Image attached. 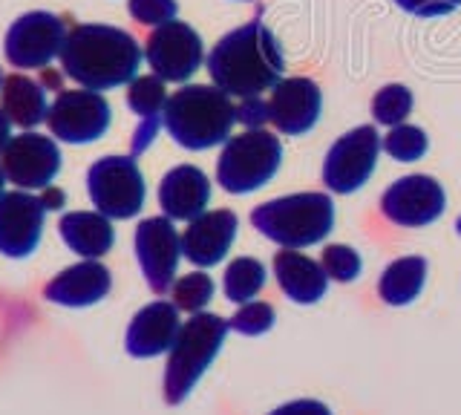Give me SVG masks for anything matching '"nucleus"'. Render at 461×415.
Returning <instances> with one entry per match:
<instances>
[{
	"label": "nucleus",
	"mask_w": 461,
	"mask_h": 415,
	"mask_svg": "<svg viewBox=\"0 0 461 415\" xmlns=\"http://www.w3.org/2000/svg\"><path fill=\"white\" fill-rule=\"evenodd\" d=\"M12 141V122H9V116L4 110H0V153L6 150V145Z\"/></svg>",
	"instance_id": "37"
},
{
	"label": "nucleus",
	"mask_w": 461,
	"mask_h": 415,
	"mask_svg": "<svg viewBox=\"0 0 461 415\" xmlns=\"http://www.w3.org/2000/svg\"><path fill=\"white\" fill-rule=\"evenodd\" d=\"M41 203L47 211H55V208H64V194L55 191V188H47V194L41 196Z\"/></svg>",
	"instance_id": "36"
},
{
	"label": "nucleus",
	"mask_w": 461,
	"mask_h": 415,
	"mask_svg": "<svg viewBox=\"0 0 461 415\" xmlns=\"http://www.w3.org/2000/svg\"><path fill=\"white\" fill-rule=\"evenodd\" d=\"M424 280H427L424 257H403V260L389 263L378 283L381 300L386 306H410L421 294Z\"/></svg>",
	"instance_id": "25"
},
{
	"label": "nucleus",
	"mask_w": 461,
	"mask_h": 415,
	"mask_svg": "<svg viewBox=\"0 0 461 415\" xmlns=\"http://www.w3.org/2000/svg\"><path fill=\"white\" fill-rule=\"evenodd\" d=\"M283 162L280 139L268 131H245L225 141L216 179L228 194H251L274 179Z\"/></svg>",
	"instance_id": "6"
},
{
	"label": "nucleus",
	"mask_w": 461,
	"mask_h": 415,
	"mask_svg": "<svg viewBox=\"0 0 461 415\" xmlns=\"http://www.w3.org/2000/svg\"><path fill=\"white\" fill-rule=\"evenodd\" d=\"M127 104L141 119L139 131H136V141H133V156H136L150 145L156 131H158V124H162L165 104H167L165 81L158 76H136L133 81H130Z\"/></svg>",
	"instance_id": "23"
},
{
	"label": "nucleus",
	"mask_w": 461,
	"mask_h": 415,
	"mask_svg": "<svg viewBox=\"0 0 461 415\" xmlns=\"http://www.w3.org/2000/svg\"><path fill=\"white\" fill-rule=\"evenodd\" d=\"M179 309L167 300L144 306L127 329V352L133 357H156L170 352L179 338Z\"/></svg>",
	"instance_id": "18"
},
{
	"label": "nucleus",
	"mask_w": 461,
	"mask_h": 415,
	"mask_svg": "<svg viewBox=\"0 0 461 415\" xmlns=\"http://www.w3.org/2000/svg\"><path fill=\"white\" fill-rule=\"evenodd\" d=\"M271 415H331V410L321 401H292V404H283L277 407Z\"/></svg>",
	"instance_id": "35"
},
{
	"label": "nucleus",
	"mask_w": 461,
	"mask_h": 415,
	"mask_svg": "<svg viewBox=\"0 0 461 415\" xmlns=\"http://www.w3.org/2000/svg\"><path fill=\"white\" fill-rule=\"evenodd\" d=\"M456 228H458V234H461V217H458V222H456Z\"/></svg>",
	"instance_id": "39"
},
{
	"label": "nucleus",
	"mask_w": 461,
	"mask_h": 415,
	"mask_svg": "<svg viewBox=\"0 0 461 415\" xmlns=\"http://www.w3.org/2000/svg\"><path fill=\"white\" fill-rule=\"evenodd\" d=\"M271 124L285 136H303L321 119L323 95L312 78H283L271 93Z\"/></svg>",
	"instance_id": "16"
},
{
	"label": "nucleus",
	"mask_w": 461,
	"mask_h": 415,
	"mask_svg": "<svg viewBox=\"0 0 461 415\" xmlns=\"http://www.w3.org/2000/svg\"><path fill=\"white\" fill-rule=\"evenodd\" d=\"M43 203L26 191H12L0 196V254L21 260L41 242L43 231Z\"/></svg>",
	"instance_id": "15"
},
{
	"label": "nucleus",
	"mask_w": 461,
	"mask_h": 415,
	"mask_svg": "<svg viewBox=\"0 0 461 415\" xmlns=\"http://www.w3.org/2000/svg\"><path fill=\"white\" fill-rule=\"evenodd\" d=\"M144 59H148L153 76L182 84L205 61V44L191 23L170 21L153 30L148 44H144Z\"/></svg>",
	"instance_id": "10"
},
{
	"label": "nucleus",
	"mask_w": 461,
	"mask_h": 415,
	"mask_svg": "<svg viewBox=\"0 0 461 415\" xmlns=\"http://www.w3.org/2000/svg\"><path fill=\"white\" fill-rule=\"evenodd\" d=\"M86 194L98 213L110 220H130L144 208V176L133 156H104L86 170Z\"/></svg>",
	"instance_id": "7"
},
{
	"label": "nucleus",
	"mask_w": 461,
	"mask_h": 415,
	"mask_svg": "<svg viewBox=\"0 0 461 415\" xmlns=\"http://www.w3.org/2000/svg\"><path fill=\"white\" fill-rule=\"evenodd\" d=\"M237 122H242L249 131H263V124L271 122V107L263 98H242V104L237 107Z\"/></svg>",
	"instance_id": "34"
},
{
	"label": "nucleus",
	"mask_w": 461,
	"mask_h": 415,
	"mask_svg": "<svg viewBox=\"0 0 461 415\" xmlns=\"http://www.w3.org/2000/svg\"><path fill=\"white\" fill-rule=\"evenodd\" d=\"M222 289L230 303H249L266 289V266L254 260V257H240L225 268Z\"/></svg>",
	"instance_id": "26"
},
{
	"label": "nucleus",
	"mask_w": 461,
	"mask_h": 415,
	"mask_svg": "<svg viewBox=\"0 0 461 415\" xmlns=\"http://www.w3.org/2000/svg\"><path fill=\"white\" fill-rule=\"evenodd\" d=\"M47 124L67 145H90L110 127V104L95 90H64L50 107Z\"/></svg>",
	"instance_id": "11"
},
{
	"label": "nucleus",
	"mask_w": 461,
	"mask_h": 415,
	"mask_svg": "<svg viewBox=\"0 0 461 415\" xmlns=\"http://www.w3.org/2000/svg\"><path fill=\"white\" fill-rule=\"evenodd\" d=\"M113 289L110 268L101 266L98 260H84L64 268L50 285H47V300L55 306H69V309H84L93 306L98 300H104Z\"/></svg>",
	"instance_id": "19"
},
{
	"label": "nucleus",
	"mask_w": 461,
	"mask_h": 415,
	"mask_svg": "<svg viewBox=\"0 0 461 415\" xmlns=\"http://www.w3.org/2000/svg\"><path fill=\"white\" fill-rule=\"evenodd\" d=\"M211 203V182L194 165H179L167 170L158 185V205H162L165 217L191 222L199 213H205Z\"/></svg>",
	"instance_id": "20"
},
{
	"label": "nucleus",
	"mask_w": 461,
	"mask_h": 415,
	"mask_svg": "<svg viewBox=\"0 0 461 415\" xmlns=\"http://www.w3.org/2000/svg\"><path fill=\"white\" fill-rule=\"evenodd\" d=\"M285 59L263 21H251L216 41L208 55L213 87L237 98H257L283 81Z\"/></svg>",
	"instance_id": "1"
},
{
	"label": "nucleus",
	"mask_w": 461,
	"mask_h": 415,
	"mask_svg": "<svg viewBox=\"0 0 461 415\" xmlns=\"http://www.w3.org/2000/svg\"><path fill=\"white\" fill-rule=\"evenodd\" d=\"M274 309L268 303H259V300H249V303H242V309L234 314V318L228 320V326L234 329L240 335H249V338H257V335H266L268 329L274 326Z\"/></svg>",
	"instance_id": "30"
},
{
	"label": "nucleus",
	"mask_w": 461,
	"mask_h": 415,
	"mask_svg": "<svg viewBox=\"0 0 461 415\" xmlns=\"http://www.w3.org/2000/svg\"><path fill=\"white\" fill-rule=\"evenodd\" d=\"M254 228L283 248H309L323 242L335 228V203L329 194H292L257 205Z\"/></svg>",
	"instance_id": "4"
},
{
	"label": "nucleus",
	"mask_w": 461,
	"mask_h": 415,
	"mask_svg": "<svg viewBox=\"0 0 461 415\" xmlns=\"http://www.w3.org/2000/svg\"><path fill=\"white\" fill-rule=\"evenodd\" d=\"M240 220L234 211H205L187 222L182 234V257L199 268H211L225 260L230 242L237 239Z\"/></svg>",
	"instance_id": "17"
},
{
	"label": "nucleus",
	"mask_w": 461,
	"mask_h": 415,
	"mask_svg": "<svg viewBox=\"0 0 461 415\" xmlns=\"http://www.w3.org/2000/svg\"><path fill=\"white\" fill-rule=\"evenodd\" d=\"M381 139L372 124H360L343 133L323 162V182L331 194H355L369 182L381 156Z\"/></svg>",
	"instance_id": "8"
},
{
	"label": "nucleus",
	"mask_w": 461,
	"mask_h": 415,
	"mask_svg": "<svg viewBox=\"0 0 461 415\" xmlns=\"http://www.w3.org/2000/svg\"><path fill=\"white\" fill-rule=\"evenodd\" d=\"M4 185H6V170L0 165V196H4Z\"/></svg>",
	"instance_id": "38"
},
{
	"label": "nucleus",
	"mask_w": 461,
	"mask_h": 415,
	"mask_svg": "<svg viewBox=\"0 0 461 415\" xmlns=\"http://www.w3.org/2000/svg\"><path fill=\"white\" fill-rule=\"evenodd\" d=\"M381 148L393 156L395 162H418L427 153L429 139L421 127L398 124V127H389V133L381 139Z\"/></svg>",
	"instance_id": "28"
},
{
	"label": "nucleus",
	"mask_w": 461,
	"mask_h": 415,
	"mask_svg": "<svg viewBox=\"0 0 461 415\" xmlns=\"http://www.w3.org/2000/svg\"><path fill=\"white\" fill-rule=\"evenodd\" d=\"M58 231H61L67 248L86 257V260L104 257L115 242V231L110 225V217H104V213H90V211L64 213L61 222H58Z\"/></svg>",
	"instance_id": "22"
},
{
	"label": "nucleus",
	"mask_w": 461,
	"mask_h": 415,
	"mask_svg": "<svg viewBox=\"0 0 461 415\" xmlns=\"http://www.w3.org/2000/svg\"><path fill=\"white\" fill-rule=\"evenodd\" d=\"M228 320L220 314L196 311L191 320L179 329V338L173 343L167 369H165V401L167 404H182V401L194 392L199 378L220 355L222 340L228 335Z\"/></svg>",
	"instance_id": "5"
},
{
	"label": "nucleus",
	"mask_w": 461,
	"mask_h": 415,
	"mask_svg": "<svg viewBox=\"0 0 461 415\" xmlns=\"http://www.w3.org/2000/svg\"><path fill=\"white\" fill-rule=\"evenodd\" d=\"M170 294H173V306L196 314L213 300V280L205 271H191V275L179 277L170 285Z\"/></svg>",
	"instance_id": "29"
},
{
	"label": "nucleus",
	"mask_w": 461,
	"mask_h": 415,
	"mask_svg": "<svg viewBox=\"0 0 461 415\" xmlns=\"http://www.w3.org/2000/svg\"><path fill=\"white\" fill-rule=\"evenodd\" d=\"M67 41L64 21L52 12H26L9 26L4 52L6 61L18 69L50 67L52 59H61Z\"/></svg>",
	"instance_id": "9"
},
{
	"label": "nucleus",
	"mask_w": 461,
	"mask_h": 415,
	"mask_svg": "<svg viewBox=\"0 0 461 415\" xmlns=\"http://www.w3.org/2000/svg\"><path fill=\"white\" fill-rule=\"evenodd\" d=\"M412 113V90L403 84H386L372 98V116L378 124L398 127Z\"/></svg>",
	"instance_id": "27"
},
{
	"label": "nucleus",
	"mask_w": 461,
	"mask_h": 415,
	"mask_svg": "<svg viewBox=\"0 0 461 415\" xmlns=\"http://www.w3.org/2000/svg\"><path fill=\"white\" fill-rule=\"evenodd\" d=\"M237 122V107L230 95L208 84H191L176 90L165 104L162 124L185 150H208L230 139V127Z\"/></svg>",
	"instance_id": "3"
},
{
	"label": "nucleus",
	"mask_w": 461,
	"mask_h": 415,
	"mask_svg": "<svg viewBox=\"0 0 461 415\" xmlns=\"http://www.w3.org/2000/svg\"><path fill=\"white\" fill-rule=\"evenodd\" d=\"M395 4L418 18H444L461 9V0H395Z\"/></svg>",
	"instance_id": "33"
},
{
	"label": "nucleus",
	"mask_w": 461,
	"mask_h": 415,
	"mask_svg": "<svg viewBox=\"0 0 461 415\" xmlns=\"http://www.w3.org/2000/svg\"><path fill=\"white\" fill-rule=\"evenodd\" d=\"M0 87H4V78H0Z\"/></svg>",
	"instance_id": "40"
},
{
	"label": "nucleus",
	"mask_w": 461,
	"mask_h": 415,
	"mask_svg": "<svg viewBox=\"0 0 461 415\" xmlns=\"http://www.w3.org/2000/svg\"><path fill=\"white\" fill-rule=\"evenodd\" d=\"M274 277L288 300L300 306H312L326 294L329 275L323 263L312 260L306 254H297V248H283L274 254Z\"/></svg>",
	"instance_id": "21"
},
{
	"label": "nucleus",
	"mask_w": 461,
	"mask_h": 415,
	"mask_svg": "<svg viewBox=\"0 0 461 415\" xmlns=\"http://www.w3.org/2000/svg\"><path fill=\"white\" fill-rule=\"evenodd\" d=\"M444 205H447L444 188L424 174L401 176L381 196L384 217L401 228H421L436 222L444 213Z\"/></svg>",
	"instance_id": "12"
},
{
	"label": "nucleus",
	"mask_w": 461,
	"mask_h": 415,
	"mask_svg": "<svg viewBox=\"0 0 461 415\" xmlns=\"http://www.w3.org/2000/svg\"><path fill=\"white\" fill-rule=\"evenodd\" d=\"M136 257L141 275L156 294H165L182 257V237L176 234L170 217H150L136 228Z\"/></svg>",
	"instance_id": "13"
},
{
	"label": "nucleus",
	"mask_w": 461,
	"mask_h": 415,
	"mask_svg": "<svg viewBox=\"0 0 461 415\" xmlns=\"http://www.w3.org/2000/svg\"><path fill=\"white\" fill-rule=\"evenodd\" d=\"M323 268L326 275L331 280L338 283H352L360 277V268H364V263H360V254L349 246H329L323 248Z\"/></svg>",
	"instance_id": "31"
},
{
	"label": "nucleus",
	"mask_w": 461,
	"mask_h": 415,
	"mask_svg": "<svg viewBox=\"0 0 461 415\" xmlns=\"http://www.w3.org/2000/svg\"><path fill=\"white\" fill-rule=\"evenodd\" d=\"M127 9L144 26H162L176 21V0H127Z\"/></svg>",
	"instance_id": "32"
},
{
	"label": "nucleus",
	"mask_w": 461,
	"mask_h": 415,
	"mask_svg": "<svg viewBox=\"0 0 461 415\" xmlns=\"http://www.w3.org/2000/svg\"><path fill=\"white\" fill-rule=\"evenodd\" d=\"M0 165L6 170V179L21 191L50 188V182L61 170V150L52 139L41 133H21L12 136Z\"/></svg>",
	"instance_id": "14"
},
{
	"label": "nucleus",
	"mask_w": 461,
	"mask_h": 415,
	"mask_svg": "<svg viewBox=\"0 0 461 415\" xmlns=\"http://www.w3.org/2000/svg\"><path fill=\"white\" fill-rule=\"evenodd\" d=\"M0 110L6 113L12 124L23 127V131L38 127L50 116L47 93L41 90V84H35L26 76L4 78V87H0Z\"/></svg>",
	"instance_id": "24"
},
{
	"label": "nucleus",
	"mask_w": 461,
	"mask_h": 415,
	"mask_svg": "<svg viewBox=\"0 0 461 415\" xmlns=\"http://www.w3.org/2000/svg\"><path fill=\"white\" fill-rule=\"evenodd\" d=\"M141 47L139 41L115 26L81 23L76 26L61 50L64 73L84 90H113L130 84L139 73Z\"/></svg>",
	"instance_id": "2"
}]
</instances>
